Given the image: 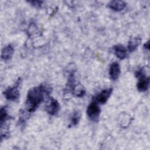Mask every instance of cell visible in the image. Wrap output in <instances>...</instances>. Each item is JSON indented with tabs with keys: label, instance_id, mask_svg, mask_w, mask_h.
Wrapping results in <instances>:
<instances>
[{
	"label": "cell",
	"instance_id": "6da1fadb",
	"mask_svg": "<svg viewBox=\"0 0 150 150\" xmlns=\"http://www.w3.org/2000/svg\"><path fill=\"white\" fill-rule=\"evenodd\" d=\"M51 91L52 88L44 84L30 88L28 91L26 97V111L29 113L34 112Z\"/></svg>",
	"mask_w": 150,
	"mask_h": 150
},
{
	"label": "cell",
	"instance_id": "5b68a950",
	"mask_svg": "<svg viewBox=\"0 0 150 150\" xmlns=\"http://www.w3.org/2000/svg\"><path fill=\"white\" fill-rule=\"evenodd\" d=\"M101 112L98 104L94 100H93L88 105L87 109V114L90 121L97 122Z\"/></svg>",
	"mask_w": 150,
	"mask_h": 150
},
{
	"label": "cell",
	"instance_id": "8fae6325",
	"mask_svg": "<svg viewBox=\"0 0 150 150\" xmlns=\"http://www.w3.org/2000/svg\"><path fill=\"white\" fill-rule=\"evenodd\" d=\"M113 50L115 56L120 60L124 59L127 56L126 49L121 45H117L114 46Z\"/></svg>",
	"mask_w": 150,
	"mask_h": 150
},
{
	"label": "cell",
	"instance_id": "8992f818",
	"mask_svg": "<svg viewBox=\"0 0 150 150\" xmlns=\"http://www.w3.org/2000/svg\"><path fill=\"white\" fill-rule=\"evenodd\" d=\"M46 111L51 115H56L60 110V104L58 101L53 97H50L45 107Z\"/></svg>",
	"mask_w": 150,
	"mask_h": 150
},
{
	"label": "cell",
	"instance_id": "7a4b0ae2",
	"mask_svg": "<svg viewBox=\"0 0 150 150\" xmlns=\"http://www.w3.org/2000/svg\"><path fill=\"white\" fill-rule=\"evenodd\" d=\"M66 88L68 89L69 91L72 93V94L77 97H82L86 93L83 87L76 82L74 72L71 73L69 75L66 85Z\"/></svg>",
	"mask_w": 150,
	"mask_h": 150
},
{
	"label": "cell",
	"instance_id": "277c9868",
	"mask_svg": "<svg viewBox=\"0 0 150 150\" xmlns=\"http://www.w3.org/2000/svg\"><path fill=\"white\" fill-rule=\"evenodd\" d=\"M22 80L19 78L16 81L15 85L12 87H9L3 92L4 95L6 100L11 101H16L19 98V87Z\"/></svg>",
	"mask_w": 150,
	"mask_h": 150
},
{
	"label": "cell",
	"instance_id": "5bb4252c",
	"mask_svg": "<svg viewBox=\"0 0 150 150\" xmlns=\"http://www.w3.org/2000/svg\"><path fill=\"white\" fill-rule=\"evenodd\" d=\"M80 120V114L79 112L75 111L71 116L70 126L76 125Z\"/></svg>",
	"mask_w": 150,
	"mask_h": 150
},
{
	"label": "cell",
	"instance_id": "52a82bcc",
	"mask_svg": "<svg viewBox=\"0 0 150 150\" xmlns=\"http://www.w3.org/2000/svg\"><path fill=\"white\" fill-rule=\"evenodd\" d=\"M112 88L103 90L97 96L94 97L93 100L96 101L98 104V103L101 104H105L107 101L109 97H110L111 94H112Z\"/></svg>",
	"mask_w": 150,
	"mask_h": 150
},
{
	"label": "cell",
	"instance_id": "3957f363",
	"mask_svg": "<svg viewBox=\"0 0 150 150\" xmlns=\"http://www.w3.org/2000/svg\"><path fill=\"white\" fill-rule=\"evenodd\" d=\"M135 76L138 79L137 84L138 90L140 92L146 91L148 89L149 85V77L146 76L142 68L136 71Z\"/></svg>",
	"mask_w": 150,
	"mask_h": 150
},
{
	"label": "cell",
	"instance_id": "ba28073f",
	"mask_svg": "<svg viewBox=\"0 0 150 150\" xmlns=\"http://www.w3.org/2000/svg\"><path fill=\"white\" fill-rule=\"evenodd\" d=\"M120 73L121 69L120 64L117 62L112 63L111 64L109 70V74L111 79L114 81L117 80L118 79Z\"/></svg>",
	"mask_w": 150,
	"mask_h": 150
},
{
	"label": "cell",
	"instance_id": "30bf717a",
	"mask_svg": "<svg viewBox=\"0 0 150 150\" xmlns=\"http://www.w3.org/2000/svg\"><path fill=\"white\" fill-rule=\"evenodd\" d=\"M14 49L11 45H8L5 46L2 50L1 59L5 61L10 60L13 54Z\"/></svg>",
	"mask_w": 150,
	"mask_h": 150
},
{
	"label": "cell",
	"instance_id": "2e32d148",
	"mask_svg": "<svg viewBox=\"0 0 150 150\" xmlns=\"http://www.w3.org/2000/svg\"><path fill=\"white\" fill-rule=\"evenodd\" d=\"M144 47L147 49H149V42L148 41L145 45H144Z\"/></svg>",
	"mask_w": 150,
	"mask_h": 150
},
{
	"label": "cell",
	"instance_id": "9a60e30c",
	"mask_svg": "<svg viewBox=\"0 0 150 150\" xmlns=\"http://www.w3.org/2000/svg\"><path fill=\"white\" fill-rule=\"evenodd\" d=\"M29 3H30L33 6H36V7H40L42 4L43 2L42 1H29Z\"/></svg>",
	"mask_w": 150,
	"mask_h": 150
},
{
	"label": "cell",
	"instance_id": "9c48e42d",
	"mask_svg": "<svg viewBox=\"0 0 150 150\" xmlns=\"http://www.w3.org/2000/svg\"><path fill=\"white\" fill-rule=\"evenodd\" d=\"M107 6L114 11H121L126 7V3L123 1H111L108 4Z\"/></svg>",
	"mask_w": 150,
	"mask_h": 150
},
{
	"label": "cell",
	"instance_id": "4fadbf2b",
	"mask_svg": "<svg viewBox=\"0 0 150 150\" xmlns=\"http://www.w3.org/2000/svg\"><path fill=\"white\" fill-rule=\"evenodd\" d=\"M10 118V117L7 113L6 107H3L0 111V125L3 126L5 122Z\"/></svg>",
	"mask_w": 150,
	"mask_h": 150
},
{
	"label": "cell",
	"instance_id": "7c38bea8",
	"mask_svg": "<svg viewBox=\"0 0 150 150\" xmlns=\"http://www.w3.org/2000/svg\"><path fill=\"white\" fill-rule=\"evenodd\" d=\"M141 42V39L138 37H135L131 38L129 42L128 45V49L129 52H132L136 50L137 47L139 45Z\"/></svg>",
	"mask_w": 150,
	"mask_h": 150
}]
</instances>
